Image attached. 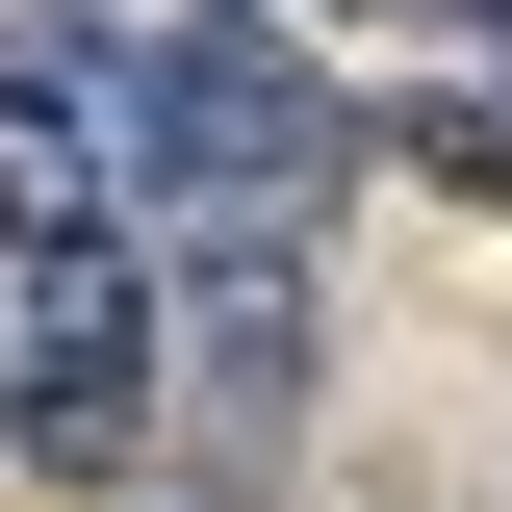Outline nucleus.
Returning <instances> with one entry per match:
<instances>
[{
    "instance_id": "nucleus-1",
    "label": "nucleus",
    "mask_w": 512,
    "mask_h": 512,
    "mask_svg": "<svg viewBox=\"0 0 512 512\" xmlns=\"http://www.w3.org/2000/svg\"><path fill=\"white\" fill-rule=\"evenodd\" d=\"M359 154H384V128L333 103V77L256 26V0H180V26L128 52V180L180 205V231H308Z\"/></svg>"
},
{
    "instance_id": "nucleus-2",
    "label": "nucleus",
    "mask_w": 512,
    "mask_h": 512,
    "mask_svg": "<svg viewBox=\"0 0 512 512\" xmlns=\"http://www.w3.org/2000/svg\"><path fill=\"white\" fill-rule=\"evenodd\" d=\"M154 384H180V308L128 282V231H77V256H0V436L26 461H154Z\"/></svg>"
},
{
    "instance_id": "nucleus-3",
    "label": "nucleus",
    "mask_w": 512,
    "mask_h": 512,
    "mask_svg": "<svg viewBox=\"0 0 512 512\" xmlns=\"http://www.w3.org/2000/svg\"><path fill=\"white\" fill-rule=\"evenodd\" d=\"M180 384H205V436H231V461L308 436V231H205V282H180Z\"/></svg>"
},
{
    "instance_id": "nucleus-4",
    "label": "nucleus",
    "mask_w": 512,
    "mask_h": 512,
    "mask_svg": "<svg viewBox=\"0 0 512 512\" xmlns=\"http://www.w3.org/2000/svg\"><path fill=\"white\" fill-rule=\"evenodd\" d=\"M103 180H128V103H77L52 52H0V256H77Z\"/></svg>"
},
{
    "instance_id": "nucleus-5",
    "label": "nucleus",
    "mask_w": 512,
    "mask_h": 512,
    "mask_svg": "<svg viewBox=\"0 0 512 512\" xmlns=\"http://www.w3.org/2000/svg\"><path fill=\"white\" fill-rule=\"evenodd\" d=\"M410 180H461V205H512V77H410V128H384Z\"/></svg>"
}]
</instances>
